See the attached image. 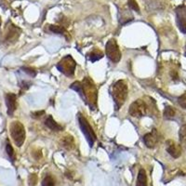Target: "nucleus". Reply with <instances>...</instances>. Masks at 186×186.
<instances>
[{
	"label": "nucleus",
	"instance_id": "f257e3e1",
	"mask_svg": "<svg viewBox=\"0 0 186 186\" xmlns=\"http://www.w3.org/2000/svg\"><path fill=\"white\" fill-rule=\"evenodd\" d=\"M82 83V98L85 102L89 105L90 108L95 109L97 106V99H98V91L95 84L89 77H85Z\"/></svg>",
	"mask_w": 186,
	"mask_h": 186
},
{
	"label": "nucleus",
	"instance_id": "f03ea898",
	"mask_svg": "<svg viewBox=\"0 0 186 186\" xmlns=\"http://www.w3.org/2000/svg\"><path fill=\"white\" fill-rule=\"evenodd\" d=\"M127 85L124 80L116 81L112 87V96L115 103V110H119L125 103L127 97Z\"/></svg>",
	"mask_w": 186,
	"mask_h": 186
},
{
	"label": "nucleus",
	"instance_id": "7ed1b4c3",
	"mask_svg": "<svg viewBox=\"0 0 186 186\" xmlns=\"http://www.w3.org/2000/svg\"><path fill=\"white\" fill-rule=\"evenodd\" d=\"M10 130L13 142L18 147H21L25 141V129L23 125L19 121H13L10 124Z\"/></svg>",
	"mask_w": 186,
	"mask_h": 186
},
{
	"label": "nucleus",
	"instance_id": "20e7f679",
	"mask_svg": "<svg viewBox=\"0 0 186 186\" xmlns=\"http://www.w3.org/2000/svg\"><path fill=\"white\" fill-rule=\"evenodd\" d=\"M77 118H78V123H79L80 128H81L83 134L85 135L89 146L91 147L96 141V134L85 116H83L81 114H78Z\"/></svg>",
	"mask_w": 186,
	"mask_h": 186
},
{
	"label": "nucleus",
	"instance_id": "39448f33",
	"mask_svg": "<svg viewBox=\"0 0 186 186\" xmlns=\"http://www.w3.org/2000/svg\"><path fill=\"white\" fill-rule=\"evenodd\" d=\"M75 66H76V63L75 62V60L73 59L71 55H67L63 57L57 64L58 70L63 75H65L66 76L74 75Z\"/></svg>",
	"mask_w": 186,
	"mask_h": 186
},
{
	"label": "nucleus",
	"instance_id": "423d86ee",
	"mask_svg": "<svg viewBox=\"0 0 186 186\" xmlns=\"http://www.w3.org/2000/svg\"><path fill=\"white\" fill-rule=\"evenodd\" d=\"M105 53L110 61L113 63H118L121 60V51L115 39H110L105 46Z\"/></svg>",
	"mask_w": 186,
	"mask_h": 186
},
{
	"label": "nucleus",
	"instance_id": "0eeeda50",
	"mask_svg": "<svg viewBox=\"0 0 186 186\" xmlns=\"http://www.w3.org/2000/svg\"><path fill=\"white\" fill-rule=\"evenodd\" d=\"M147 112V105L145 102L142 99L136 100L133 102L128 109V113L133 117H142L145 115Z\"/></svg>",
	"mask_w": 186,
	"mask_h": 186
},
{
	"label": "nucleus",
	"instance_id": "6e6552de",
	"mask_svg": "<svg viewBox=\"0 0 186 186\" xmlns=\"http://www.w3.org/2000/svg\"><path fill=\"white\" fill-rule=\"evenodd\" d=\"M167 145V151L168 153L174 158H178L181 155V147L180 145H179L178 144H176L174 141H171V140H168L166 143Z\"/></svg>",
	"mask_w": 186,
	"mask_h": 186
},
{
	"label": "nucleus",
	"instance_id": "1a4fd4ad",
	"mask_svg": "<svg viewBox=\"0 0 186 186\" xmlns=\"http://www.w3.org/2000/svg\"><path fill=\"white\" fill-rule=\"evenodd\" d=\"M144 142L148 148H154L158 142V135L156 129H153L152 132L147 133L144 137Z\"/></svg>",
	"mask_w": 186,
	"mask_h": 186
},
{
	"label": "nucleus",
	"instance_id": "9d476101",
	"mask_svg": "<svg viewBox=\"0 0 186 186\" xmlns=\"http://www.w3.org/2000/svg\"><path fill=\"white\" fill-rule=\"evenodd\" d=\"M16 100H17V96L13 93H9V94L6 95V104L8 107V115L12 116L13 113L16 110L17 104H16Z\"/></svg>",
	"mask_w": 186,
	"mask_h": 186
},
{
	"label": "nucleus",
	"instance_id": "9b49d317",
	"mask_svg": "<svg viewBox=\"0 0 186 186\" xmlns=\"http://www.w3.org/2000/svg\"><path fill=\"white\" fill-rule=\"evenodd\" d=\"M45 125L48 127L50 129L53 130V131H61L63 130V127L60 126L54 119L51 115H49L48 117L46 118L45 120Z\"/></svg>",
	"mask_w": 186,
	"mask_h": 186
},
{
	"label": "nucleus",
	"instance_id": "f8f14e48",
	"mask_svg": "<svg viewBox=\"0 0 186 186\" xmlns=\"http://www.w3.org/2000/svg\"><path fill=\"white\" fill-rule=\"evenodd\" d=\"M61 145L66 149V150H71L74 148L75 145V141H74V138L70 135L64 136L62 140H61Z\"/></svg>",
	"mask_w": 186,
	"mask_h": 186
},
{
	"label": "nucleus",
	"instance_id": "ddd939ff",
	"mask_svg": "<svg viewBox=\"0 0 186 186\" xmlns=\"http://www.w3.org/2000/svg\"><path fill=\"white\" fill-rule=\"evenodd\" d=\"M177 22L180 32L186 34V19L183 11H177Z\"/></svg>",
	"mask_w": 186,
	"mask_h": 186
},
{
	"label": "nucleus",
	"instance_id": "4468645a",
	"mask_svg": "<svg viewBox=\"0 0 186 186\" xmlns=\"http://www.w3.org/2000/svg\"><path fill=\"white\" fill-rule=\"evenodd\" d=\"M136 186H147V177L146 172L144 168H141L138 173Z\"/></svg>",
	"mask_w": 186,
	"mask_h": 186
},
{
	"label": "nucleus",
	"instance_id": "2eb2a0df",
	"mask_svg": "<svg viewBox=\"0 0 186 186\" xmlns=\"http://www.w3.org/2000/svg\"><path fill=\"white\" fill-rule=\"evenodd\" d=\"M179 138H180V144L186 148V126H185V125L182 126V127L180 128V131H179Z\"/></svg>",
	"mask_w": 186,
	"mask_h": 186
},
{
	"label": "nucleus",
	"instance_id": "dca6fc26",
	"mask_svg": "<svg viewBox=\"0 0 186 186\" xmlns=\"http://www.w3.org/2000/svg\"><path fill=\"white\" fill-rule=\"evenodd\" d=\"M88 57H89V60L92 63H94V62H97V61L101 60L103 57V52L101 51H92L89 54Z\"/></svg>",
	"mask_w": 186,
	"mask_h": 186
},
{
	"label": "nucleus",
	"instance_id": "f3484780",
	"mask_svg": "<svg viewBox=\"0 0 186 186\" xmlns=\"http://www.w3.org/2000/svg\"><path fill=\"white\" fill-rule=\"evenodd\" d=\"M175 115V110L171 106H166L164 110V117L166 119H171Z\"/></svg>",
	"mask_w": 186,
	"mask_h": 186
},
{
	"label": "nucleus",
	"instance_id": "a211bd4d",
	"mask_svg": "<svg viewBox=\"0 0 186 186\" xmlns=\"http://www.w3.org/2000/svg\"><path fill=\"white\" fill-rule=\"evenodd\" d=\"M54 185H55L54 179L51 175H46L42 181V186H54Z\"/></svg>",
	"mask_w": 186,
	"mask_h": 186
},
{
	"label": "nucleus",
	"instance_id": "6ab92c4d",
	"mask_svg": "<svg viewBox=\"0 0 186 186\" xmlns=\"http://www.w3.org/2000/svg\"><path fill=\"white\" fill-rule=\"evenodd\" d=\"M50 30L52 32V33H55V34H64L65 33V30L63 26H60V25H51L50 26Z\"/></svg>",
	"mask_w": 186,
	"mask_h": 186
},
{
	"label": "nucleus",
	"instance_id": "aec40b11",
	"mask_svg": "<svg viewBox=\"0 0 186 186\" xmlns=\"http://www.w3.org/2000/svg\"><path fill=\"white\" fill-rule=\"evenodd\" d=\"M71 87L72 89L75 90L76 92H78L79 94H80V96H82L83 90H82V83H81V82L76 81V82L73 83V84L71 85V87Z\"/></svg>",
	"mask_w": 186,
	"mask_h": 186
},
{
	"label": "nucleus",
	"instance_id": "412c9836",
	"mask_svg": "<svg viewBox=\"0 0 186 186\" xmlns=\"http://www.w3.org/2000/svg\"><path fill=\"white\" fill-rule=\"evenodd\" d=\"M127 4H128V7H129L131 10H135V11H137V12H140L139 5H138V3L135 1V0H128Z\"/></svg>",
	"mask_w": 186,
	"mask_h": 186
},
{
	"label": "nucleus",
	"instance_id": "4be33fe9",
	"mask_svg": "<svg viewBox=\"0 0 186 186\" xmlns=\"http://www.w3.org/2000/svg\"><path fill=\"white\" fill-rule=\"evenodd\" d=\"M178 103H179V104H180L183 109L186 110V92L183 93V94H182L180 97H179Z\"/></svg>",
	"mask_w": 186,
	"mask_h": 186
},
{
	"label": "nucleus",
	"instance_id": "5701e85b",
	"mask_svg": "<svg viewBox=\"0 0 186 186\" xmlns=\"http://www.w3.org/2000/svg\"><path fill=\"white\" fill-rule=\"evenodd\" d=\"M6 151H7L9 156L10 158H13V156H14V151H13V148H12V146H11V144L10 143H8L7 145H6Z\"/></svg>",
	"mask_w": 186,
	"mask_h": 186
},
{
	"label": "nucleus",
	"instance_id": "b1692460",
	"mask_svg": "<svg viewBox=\"0 0 186 186\" xmlns=\"http://www.w3.org/2000/svg\"><path fill=\"white\" fill-rule=\"evenodd\" d=\"M22 70H23L25 73H27L29 75H31V76H35V75H36V72H35L34 69H33V68H30V67H23Z\"/></svg>",
	"mask_w": 186,
	"mask_h": 186
},
{
	"label": "nucleus",
	"instance_id": "393cba45",
	"mask_svg": "<svg viewBox=\"0 0 186 186\" xmlns=\"http://www.w3.org/2000/svg\"><path fill=\"white\" fill-rule=\"evenodd\" d=\"M44 114H45L44 111H37V112L32 113V114H31V116H32L33 118H39V117H41Z\"/></svg>",
	"mask_w": 186,
	"mask_h": 186
},
{
	"label": "nucleus",
	"instance_id": "a878e982",
	"mask_svg": "<svg viewBox=\"0 0 186 186\" xmlns=\"http://www.w3.org/2000/svg\"><path fill=\"white\" fill-rule=\"evenodd\" d=\"M0 23H1V22H0Z\"/></svg>",
	"mask_w": 186,
	"mask_h": 186
},
{
	"label": "nucleus",
	"instance_id": "bb28decb",
	"mask_svg": "<svg viewBox=\"0 0 186 186\" xmlns=\"http://www.w3.org/2000/svg\"><path fill=\"white\" fill-rule=\"evenodd\" d=\"M185 54H186V52H185Z\"/></svg>",
	"mask_w": 186,
	"mask_h": 186
}]
</instances>
